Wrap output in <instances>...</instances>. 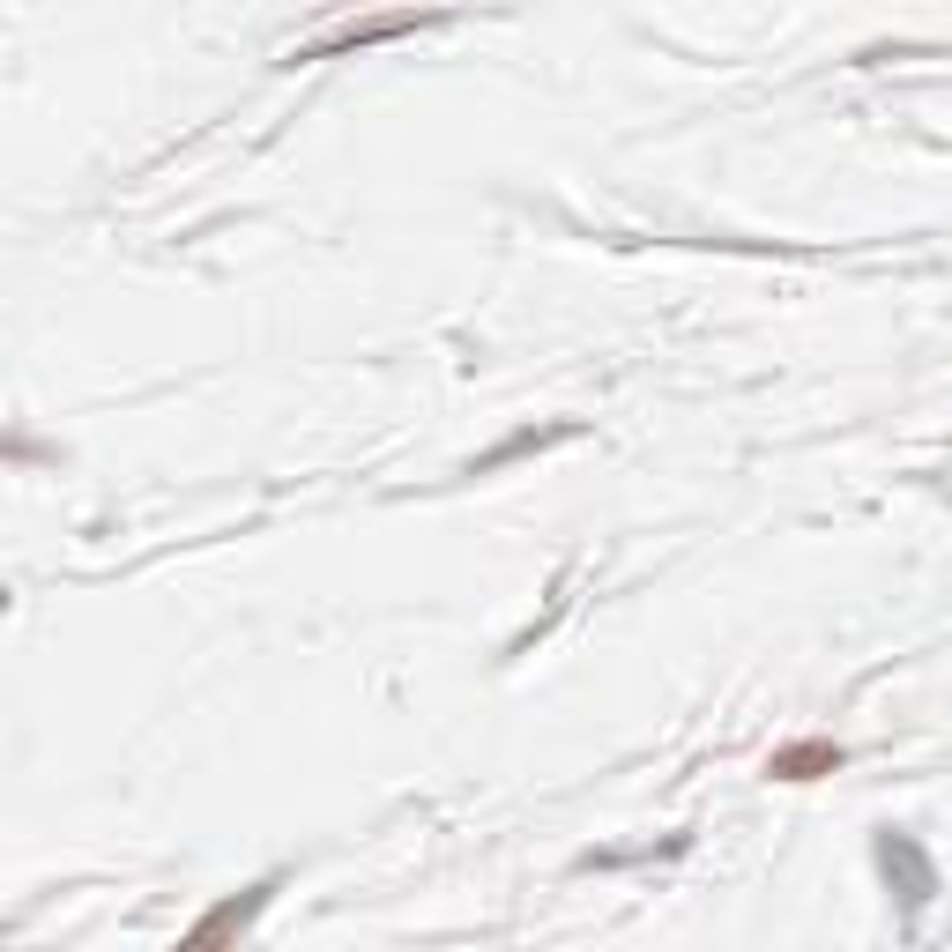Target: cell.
I'll list each match as a JSON object with an SVG mask.
<instances>
[{"instance_id": "cell-1", "label": "cell", "mask_w": 952, "mask_h": 952, "mask_svg": "<svg viewBox=\"0 0 952 952\" xmlns=\"http://www.w3.org/2000/svg\"><path fill=\"white\" fill-rule=\"evenodd\" d=\"M826 766H841L834 744H797V752H774V774H781V781H811V774H826Z\"/></svg>"}]
</instances>
